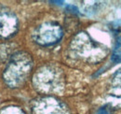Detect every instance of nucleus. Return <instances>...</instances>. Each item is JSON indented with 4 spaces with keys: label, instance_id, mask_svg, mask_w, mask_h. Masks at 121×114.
Here are the masks:
<instances>
[{
    "label": "nucleus",
    "instance_id": "nucleus-1",
    "mask_svg": "<svg viewBox=\"0 0 121 114\" xmlns=\"http://www.w3.org/2000/svg\"><path fill=\"white\" fill-rule=\"evenodd\" d=\"M33 66L31 56L24 52H14L10 57V62L3 74L6 83L9 87L21 86L29 76Z\"/></svg>",
    "mask_w": 121,
    "mask_h": 114
},
{
    "label": "nucleus",
    "instance_id": "nucleus-2",
    "mask_svg": "<svg viewBox=\"0 0 121 114\" xmlns=\"http://www.w3.org/2000/svg\"><path fill=\"white\" fill-rule=\"evenodd\" d=\"M72 50L78 56L91 62H97L106 54L105 49L91 40L85 33L76 36L72 42Z\"/></svg>",
    "mask_w": 121,
    "mask_h": 114
},
{
    "label": "nucleus",
    "instance_id": "nucleus-3",
    "mask_svg": "<svg viewBox=\"0 0 121 114\" xmlns=\"http://www.w3.org/2000/svg\"><path fill=\"white\" fill-rule=\"evenodd\" d=\"M34 82L35 87L41 92H55L61 86L60 73L51 66L42 67L35 74Z\"/></svg>",
    "mask_w": 121,
    "mask_h": 114
},
{
    "label": "nucleus",
    "instance_id": "nucleus-4",
    "mask_svg": "<svg viewBox=\"0 0 121 114\" xmlns=\"http://www.w3.org/2000/svg\"><path fill=\"white\" fill-rule=\"evenodd\" d=\"M63 32L56 23L48 22L39 25L33 33V38L42 46H49L57 43L62 38Z\"/></svg>",
    "mask_w": 121,
    "mask_h": 114
},
{
    "label": "nucleus",
    "instance_id": "nucleus-5",
    "mask_svg": "<svg viewBox=\"0 0 121 114\" xmlns=\"http://www.w3.org/2000/svg\"><path fill=\"white\" fill-rule=\"evenodd\" d=\"M19 28L16 15L9 9L0 5V39L14 36Z\"/></svg>",
    "mask_w": 121,
    "mask_h": 114
},
{
    "label": "nucleus",
    "instance_id": "nucleus-6",
    "mask_svg": "<svg viewBox=\"0 0 121 114\" xmlns=\"http://www.w3.org/2000/svg\"><path fill=\"white\" fill-rule=\"evenodd\" d=\"M34 109L36 114H68L66 107L54 98H42L35 102Z\"/></svg>",
    "mask_w": 121,
    "mask_h": 114
},
{
    "label": "nucleus",
    "instance_id": "nucleus-7",
    "mask_svg": "<svg viewBox=\"0 0 121 114\" xmlns=\"http://www.w3.org/2000/svg\"><path fill=\"white\" fill-rule=\"evenodd\" d=\"M112 60L115 63H119L121 62V33H118L117 35L116 38V44L112 55Z\"/></svg>",
    "mask_w": 121,
    "mask_h": 114
},
{
    "label": "nucleus",
    "instance_id": "nucleus-8",
    "mask_svg": "<svg viewBox=\"0 0 121 114\" xmlns=\"http://www.w3.org/2000/svg\"><path fill=\"white\" fill-rule=\"evenodd\" d=\"M13 49L11 44H1L0 45V61H5L13 54Z\"/></svg>",
    "mask_w": 121,
    "mask_h": 114
},
{
    "label": "nucleus",
    "instance_id": "nucleus-9",
    "mask_svg": "<svg viewBox=\"0 0 121 114\" xmlns=\"http://www.w3.org/2000/svg\"><path fill=\"white\" fill-rule=\"evenodd\" d=\"M97 114H112V113H111V110L109 109H107V108H102L97 112Z\"/></svg>",
    "mask_w": 121,
    "mask_h": 114
}]
</instances>
